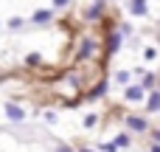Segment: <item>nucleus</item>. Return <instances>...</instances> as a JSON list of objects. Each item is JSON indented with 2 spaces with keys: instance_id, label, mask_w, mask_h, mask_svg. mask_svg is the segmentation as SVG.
I'll return each mask as SVG.
<instances>
[{
  "instance_id": "8",
  "label": "nucleus",
  "mask_w": 160,
  "mask_h": 152,
  "mask_svg": "<svg viewBox=\"0 0 160 152\" xmlns=\"http://www.w3.org/2000/svg\"><path fill=\"white\" fill-rule=\"evenodd\" d=\"M121 42H124V37H121V34H110V39H107V51H110V54H115V51L121 48Z\"/></svg>"
},
{
  "instance_id": "11",
  "label": "nucleus",
  "mask_w": 160,
  "mask_h": 152,
  "mask_svg": "<svg viewBox=\"0 0 160 152\" xmlns=\"http://www.w3.org/2000/svg\"><path fill=\"white\" fill-rule=\"evenodd\" d=\"M129 141H132V138H129L127 133H121V135H115L112 144H115V149H124V147H129Z\"/></svg>"
},
{
  "instance_id": "24",
  "label": "nucleus",
  "mask_w": 160,
  "mask_h": 152,
  "mask_svg": "<svg viewBox=\"0 0 160 152\" xmlns=\"http://www.w3.org/2000/svg\"><path fill=\"white\" fill-rule=\"evenodd\" d=\"M96 3H104V0H96Z\"/></svg>"
},
{
  "instance_id": "1",
  "label": "nucleus",
  "mask_w": 160,
  "mask_h": 152,
  "mask_svg": "<svg viewBox=\"0 0 160 152\" xmlns=\"http://www.w3.org/2000/svg\"><path fill=\"white\" fill-rule=\"evenodd\" d=\"M127 127H129V133H146L149 121L143 116H127Z\"/></svg>"
},
{
  "instance_id": "3",
  "label": "nucleus",
  "mask_w": 160,
  "mask_h": 152,
  "mask_svg": "<svg viewBox=\"0 0 160 152\" xmlns=\"http://www.w3.org/2000/svg\"><path fill=\"white\" fill-rule=\"evenodd\" d=\"M53 20V8H37L34 14H31V23H37V25H45V23H51Z\"/></svg>"
},
{
  "instance_id": "9",
  "label": "nucleus",
  "mask_w": 160,
  "mask_h": 152,
  "mask_svg": "<svg viewBox=\"0 0 160 152\" xmlns=\"http://www.w3.org/2000/svg\"><path fill=\"white\" fill-rule=\"evenodd\" d=\"M104 93H107V82H98V85H96V87L87 93V99H101Z\"/></svg>"
},
{
  "instance_id": "23",
  "label": "nucleus",
  "mask_w": 160,
  "mask_h": 152,
  "mask_svg": "<svg viewBox=\"0 0 160 152\" xmlns=\"http://www.w3.org/2000/svg\"><path fill=\"white\" fill-rule=\"evenodd\" d=\"M79 152H96V149H90V147H84V149H79Z\"/></svg>"
},
{
  "instance_id": "15",
  "label": "nucleus",
  "mask_w": 160,
  "mask_h": 152,
  "mask_svg": "<svg viewBox=\"0 0 160 152\" xmlns=\"http://www.w3.org/2000/svg\"><path fill=\"white\" fill-rule=\"evenodd\" d=\"M115 82L127 85V82H129V73H127V71H118V73H115Z\"/></svg>"
},
{
  "instance_id": "2",
  "label": "nucleus",
  "mask_w": 160,
  "mask_h": 152,
  "mask_svg": "<svg viewBox=\"0 0 160 152\" xmlns=\"http://www.w3.org/2000/svg\"><path fill=\"white\" fill-rule=\"evenodd\" d=\"M124 99H127V102H143V99H146L143 85H129V87L124 90Z\"/></svg>"
},
{
  "instance_id": "20",
  "label": "nucleus",
  "mask_w": 160,
  "mask_h": 152,
  "mask_svg": "<svg viewBox=\"0 0 160 152\" xmlns=\"http://www.w3.org/2000/svg\"><path fill=\"white\" fill-rule=\"evenodd\" d=\"M56 152H73V149H70L68 144H59V147H56Z\"/></svg>"
},
{
  "instance_id": "7",
  "label": "nucleus",
  "mask_w": 160,
  "mask_h": 152,
  "mask_svg": "<svg viewBox=\"0 0 160 152\" xmlns=\"http://www.w3.org/2000/svg\"><path fill=\"white\" fill-rule=\"evenodd\" d=\"M146 110H149V113H160V90H152V93H149Z\"/></svg>"
},
{
  "instance_id": "4",
  "label": "nucleus",
  "mask_w": 160,
  "mask_h": 152,
  "mask_svg": "<svg viewBox=\"0 0 160 152\" xmlns=\"http://www.w3.org/2000/svg\"><path fill=\"white\" fill-rule=\"evenodd\" d=\"M6 118H8V121H22V118H25V110H22L20 104L8 102V104H6Z\"/></svg>"
},
{
  "instance_id": "6",
  "label": "nucleus",
  "mask_w": 160,
  "mask_h": 152,
  "mask_svg": "<svg viewBox=\"0 0 160 152\" xmlns=\"http://www.w3.org/2000/svg\"><path fill=\"white\" fill-rule=\"evenodd\" d=\"M93 51H96V39H82V45H79V59H87V56H93Z\"/></svg>"
},
{
  "instance_id": "12",
  "label": "nucleus",
  "mask_w": 160,
  "mask_h": 152,
  "mask_svg": "<svg viewBox=\"0 0 160 152\" xmlns=\"http://www.w3.org/2000/svg\"><path fill=\"white\" fill-rule=\"evenodd\" d=\"M39 62H42V56H39V54H28V56H25V65H28V68H37Z\"/></svg>"
},
{
  "instance_id": "16",
  "label": "nucleus",
  "mask_w": 160,
  "mask_h": 152,
  "mask_svg": "<svg viewBox=\"0 0 160 152\" xmlns=\"http://www.w3.org/2000/svg\"><path fill=\"white\" fill-rule=\"evenodd\" d=\"M152 82H155V76H152V73H146V76H143V90H146V87H152Z\"/></svg>"
},
{
  "instance_id": "22",
  "label": "nucleus",
  "mask_w": 160,
  "mask_h": 152,
  "mask_svg": "<svg viewBox=\"0 0 160 152\" xmlns=\"http://www.w3.org/2000/svg\"><path fill=\"white\" fill-rule=\"evenodd\" d=\"M149 152H160V144H152V147H149Z\"/></svg>"
},
{
  "instance_id": "13",
  "label": "nucleus",
  "mask_w": 160,
  "mask_h": 152,
  "mask_svg": "<svg viewBox=\"0 0 160 152\" xmlns=\"http://www.w3.org/2000/svg\"><path fill=\"white\" fill-rule=\"evenodd\" d=\"M96 124H98V116H96V113H87V116H84V127L90 130V127H96Z\"/></svg>"
},
{
  "instance_id": "18",
  "label": "nucleus",
  "mask_w": 160,
  "mask_h": 152,
  "mask_svg": "<svg viewBox=\"0 0 160 152\" xmlns=\"http://www.w3.org/2000/svg\"><path fill=\"white\" fill-rule=\"evenodd\" d=\"M45 121H48V124H53V121H56V113H51V110H48V113H45Z\"/></svg>"
},
{
  "instance_id": "14",
  "label": "nucleus",
  "mask_w": 160,
  "mask_h": 152,
  "mask_svg": "<svg viewBox=\"0 0 160 152\" xmlns=\"http://www.w3.org/2000/svg\"><path fill=\"white\" fill-rule=\"evenodd\" d=\"M8 28H14V31L22 28V17H11V20H8Z\"/></svg>"
},
{
  "instance_id": "17",
  "label": "nucleus",
  "mask_w": 160,
  "mask_h": 152,
  "mask_svg": "<svg viewBox=\"0 0 160 152\" xmlns=\"http://www.w3.org/2000/svg\"><path fill=\"white\" fill-rule=\"evenodd\" d=\"M53 3V8H65V6H70V0H51Z\"/></svg>"
},
{
  "instance_id": "19",
  "label": "nucleus",
  "mask_w": 160,
  "mask_h": 152,
  "mask_svg": "<svg viewBox=\"0 0 160 152\" xmlns=\"http://www.w3.org/2000/svg\"><path fill=\"white\" fill-rule=\"evenodd\" d=\"M101 152H118V149H115V144H104V147H101Z\"/></svg>"
},
{
  "instance_id": "10",
  "label": "nucleus",
  "mask_w": 160,
  "mask_h": 152,
  "mask_svg": "<svg viewBox=\"0 0 160 152\" xmlns=\"http://www.w3.org/2000/svg\"><path fill=\"white\" fill-rule=\"evenodd\" d=\"M101 11H104V3H93V6L87 8V20H96V17H101Z\"/></svg>"
},
{
  "instance_id": "5",
  "label": "nucleus",
  "mask_w": 160,
  "mask_h": 152,
  "mask_svg": "<svg viewBox=\"0 0 160 152\" xmlns=\"http://www.w3.org/2000/svg\"><path fill=\"white\" fill-rule=\"evenodd\" d=\"M129 11L135 17H146L149 14V0H129Z\"/></svg>"
},
{
  "instance_id": "21",
  "label": "nucleus",
  "mask_w": 160,
  "mask_h": 152,
  "mask_svg": "<svg viewBox=\"0 0 160 152\" xmlns=\"http://www.w3.org/2000/svg\"><path fill=\"white\" fill-rule=\"evenodd\" d=\"M152 138H155V144H160V130H158V133H152Z\"/></svg>"
}]
</instances>
